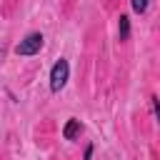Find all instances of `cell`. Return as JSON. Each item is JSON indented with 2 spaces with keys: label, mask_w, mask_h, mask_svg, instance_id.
I'll return each instance as SVG.
<instances>
[{
  "label": "cell",
  "mask_w": 160,
  "mask_h": 160,
  "mask_svg": "<svg viewBox=\"0 0 160 160\" xmlns=\"http://www.w3.org/2000/svg\"><path fill=\"white\" fill-rule=\"evenodd\" d=\"M68 75H70V65H68V60L60 58L52 65V70H50V90L52 92H60L65 88V82H68Z\"/></svg>",
  "instance_id": "obj_1"
},
{
  "label": "cell",
  "mask_w": 160,
  "mask_h": 160,
  "mask_svg": "<svg viewBox=\"0 0 160 160\" xmlns=\"http://www.w3.org/2000/svg\"><path fill=\"white\" fill-rule=\"evenodd\" d=\"M40 48H42V35L40 32H30L15 45V52L18 55H35V52H40Z\"/></svg>",
  "instance_id": "obj_2"
},
{
  "label": "cell",
  "mask_w": 160,
  "mask_h": 160,
  "mask_svg": "<svg viewBox=\"0 0 160 160\" xmlns=\"http://www.w3.org/2000/svg\"><path fill=\"white\" fill-rule=\"evenodd\" d=\"M80 130H82V125H80V120H75V118H70V120L65 122V128H62V138H65V140H75V138L80 135Z\"/></svg>",
  "instance_id": "obj_3"
},
{
  "label": "cell",
  "mask_w": 160,
  "mask_h": 160,
  "mask_svg": "<svg viewBox=\"0 0 160 160\" xmlns=\"http://www.w3.org/2000/svg\"><path fill=\"white\" fill-rule=\"evenodd\" d=\"M118 38H120V40H128V38H130V18H128V15H120V22H118Z\"/></svg>",
  "instance_id": "obj_4"
},
{
  "label": "cell",
  "mask_w": 160,
  "mask_h": 160,
  "mask_svg": "<svg viewBox=\"0 0 160 160\" xmlns=\"http://www.w3.org/2000/svg\"><path fill=\"white\" fill-rule=\"evenodd\" d=\"M130 5H132V10H135V12H140V15H142V12L148 10L150 0H130Z\"/></svg>",
  "instance_id": "obj_5"
},
{
  "label": "cell",
  "mask_w": 160,
  "mask_h": 160,
  "mask_svg": "<svg viewBox=\"0 0 160 160\" xmlns=\"http://www.w3.org/2000/svg\"><path fill=\"white\" fill-rule=\"evenodd\" d=\"M152 108H155V118H158V122H160V100H158V98H152Z\"/></svg>",
  "instance_id": "obj_6"
},
{
  "label": "cell",
  "mask_w": 160,
  "mask_h": 160,
  "mask_svg": "<svg viewBox=\"0 0 160 160\" xmlns=\"http://www.w3.org/2000/svg\"><path fill=\"white\" fill-rule=\"evenodd\" d=\"M90 158H92V145H88V148H85V160H90Z\"/></svg>",
  "instance_id": "obj_7"
}]
</instances>
